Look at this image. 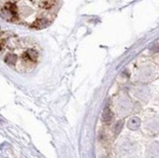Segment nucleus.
Instances as JSON below:
<instances>
[{
  "instance_id": "obj_1",
  "label": "nucleus",
  "mask_w": 159,
  "mask_h": 158,
  "mask_svg": "<svg viewBox=\"0 0 159 158\" xmlns=\"http://www.w3.org/2000/svg\"><path fill=\"white\" fill-rule=\"evenodd\" d=\"M59 8L60 0H0V17L9 23L41 29L53 22Z\"/></svg>"
},
{
  "instance_id": "obj_2",
  "label": "nucleus",
  "mask_w": 159,
  "mask_h": 158,
  "mask_svg": "<svg viewBox=\"0 0 159 158\" xmlns=\"http://www.w3.org/2000/svg\"><path fill=\"white\" fill-rule=\"evenodd\" d=\"M0 59L18 72H29L36 67L40 50L30 38L0 29Z\"/></svg>"
},
{
  "instance_id": "obj_3",
  "label": "nucleus",
  "mask_w": 159,
  "mask_h": 158,
  "mask_svg": "<svg viewBox=\"0 0 159 158\" xmlns=\"http://www.w3.org/2000/svg\"><path fill=\"white\" fill-rule=\"evenodd\" d=\"M111 118V115H110V111L108 107H106L105 112H103V120L105 121H109Z\"/></svg>"
}]
</instances>
